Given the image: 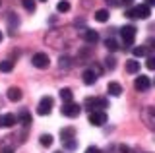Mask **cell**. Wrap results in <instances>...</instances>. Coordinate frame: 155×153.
I'll return each instance as SVG.
<instances>
[{"label": "cell", "mask_w": 155, "mask_h": 153, "mask_svg": "<svg viewBox=\"0 0 155 153\" xmlns=\"http://www.w3.org/2000/svg\"><path fill=\"white\" fill-rule=\"evenodd\" d=\"M84 105H85V109L89 112H93V111H105V109H109V101H107L105 97H87Z\"/></svg>", "instance_id": "6da1fadb"}, {"label": "cell", "mask_w": 155, "mask_h": 153, "mask_svg": "<svg viewBox=\"0 0 155 153\" xmlns=\"http://www.w3.org/2000/svg\"><path fill=\"white\" fill-rule=\"evenodd\" d=\"M126 16L128 18H138V20H147V18L151 16V10H149L147 4H140V6H136V8L126 10Z\"/></svg>", "instance_id": "7a4b0ae2"}, {"label": "cell", "mask_w": 155, "mask_h": 153, "mask_svg": "<svg viewBox=\"0 0 155 153\" xmlns=\"http://www.w3.org/2000/svg\"><path fill=\"white\" fill-rule=\"evenodd\" d=\"M120 37H122L124 49H130L136 41V27L134 25H124L122 29H120Z\"/></svg>", "instance_id": "3957f363"}, {"label": "cell", "mask_w": 155, "mask_h": 153, "mask_svg": "<svg viewBox=\"0 0 155 153\" xmlns=\"http://www.w3.org/2000/svg\"><path fill=\"white\" fill-rule=\"evenodd\" d=\"M60 112H62V116H66V118H76V116H80L81 107H80L78 103L70 101V103H64V105H62Z\"/></svg>", "instance_id": "277c9868"}, {"label": "cell", "mask_w": 155, "mask_h": 153, "mask_svg": "<svg viewBox=\"0 0 155 153\" xmlns=\"http://www.w3.org/2000/svg\"><path fill=\"white\" fill-rule=\"evenodd\" d=\"M31 64L35 66V68H39V70L48 68V64H51V60H48V54H47V52H37V54H33Z\"/></svg>", "instance_id": "5b68a950"}, {"label": "cell", "mask_w": 155, "mask_h": 153, "mask_svg": "<svg viewBox=\"0 0 155 153\" xmlns=\"http://www.w3.org/2000/svg\"><path fill=\"white\" fill-rule=\"evenodd\" d=\"M52 105H54V99L52 97H43L41 101H39V107H37V112L41 114V116H45V114H51L52 111Z\"/></svg>", "instance_id": "8992f818"}, {"label": "cell", "mask_w": 155, "mask_h": 153, "mask_svg": "<svg viewBox=\"0 0 155 153\" xmlns=\"http://www.w3.org/2000/svg\"><path fill=\"white\" fill-rule=\"evenodd\" d=\"M105 122H107L105 111H93V112H89V124H91V126H103Z\"/></svg>", "instance_id": "52a82bcc"}, {"label": "cell", "mask_w": 155, "mask_h": 153, "mask_svg": "<svg viewBox=\"0 0 155 153\" xmlns=\"http://www.w3.org/2000/svg\"><path fill=\"white\" fill-rule=\"evenodd\" d=\"M134 87L138 89V91H147V89L151 87V80H149L147 76H138V78L134 80Z\"/></svg>", "instance_id": "ba28073f"}, {"label": "cell", "mask_w": 155, "mask_h": 153, "mask_svg": "<svg viewBox=\"0 0 155 153\" xmlns=\"http://www.w3.org/2000/svg\"><path fill=\"white\" fill-rule=\"evenodd\" d=\"M143 120H145V124H147L151 130H155V109L153 107H147L143 111Z\"/></svg>", "instance_id": "9c48e42d"}, {"label": "cell", "mask_w": 155, "mask_h": 153, "mask_svg": "<svg viewBox=\"0 0 155 153\" xmlns=\"http://www.w3.org/2000/svg\"><path fill=\"white\" fill-rule=\"evenodd\" d=\"M18 124V116L16 114H4V116H0V126H4V128H10V126H16Z\"/></svg>", "instance_id": "30bf717a"}, {"label": "cell", "mask_w": 155, "mask_h": 153, "mask_svg": "<svg viewBox=\"0 0 155 153\" xmlns=\"http://www.w3.org/2000/svg\"><path fill=\"white\" fill-rule=\"evenodd\" d=\"M107 93L113 95V97H118V95L122 93V85L116 83V82H110L109 85H107Z\"/></svg>", "instance_id": "8fae6325"}, {"label": "cell", "mask_w": 155, "mask_h": 153, "mask_svg": "<svg viewBox=\"0 0 155 153\" xmlns=\"http://www.w3.org/2000/svg\"><path fill=\"white\" fill-rule=\"evenodd\" d=\"M84 39H85V43H89V45H95V43L99 41V35H97V31H93V29H85Z\"/></svg>", "instance_id": "7c38bea8"}, {"label": "cell", "mask_w": 155, "mask_h": 153, "mask_svg": "<svg viewBox=\"0 0 155 153\" xmlns=\"http://www.w3.org/2000/svg\"><path fill=\"white\" fill-rule=\"evenodd\" d=\"M81 78H84V83H85V85H93V83L97 82V76H95V72L91 70V68H89V70H85Z\"/></svg>", "instance_id": "4fadbf2b"}, {"label": "cell", "mask_w": 155, "mask_h": 153, "mask_svg": "<svg viewBox=\"0 0 155 153\" xmlns=\"http://www.w3.org/2000/svg\"><path fill=\"white\" fill-rule=\"evenodd\" d=\"M126 72H128V74H138L140 72V62L136 58H130L126 62Z\"/></svg>", "instance_id": "5bb4252c"}, {"label": "cell", "mask_w": 155, "mask_h": 153, "mask_svg": "<svg viewBox=\"0 0 155 153\" xmlns=\"http://www.w3.org/2000/svg\"><path fill=\"white\" fill-rule=\"evenodd\" d=\"M60 138H62V142H66V140H72V138H76V130L72 126H68V128H62L60 130Z\"/></svg>", "instance_id": "9a60e30c"}, {"label": "cell", "mask_w": 155, "mask_h": 153, "mask_svg": "<svg viewBox=\"0 0 155 153\" xmlns=\"http://www.w3.org/2000/svg\"><path fill=\"white\" fill-rule=\"evenodd\" d=\"M8 99L14 101V103L19 101V99H21V89H19V87H10L8 89Z\"/></svg>", "instance_id": "2e32d148"}, {"label": "cell", "mask_w": 155, "mask_h": 153, "mask_svg": "<svg viewBox=\"0 0 155 153\" xmlns=\"http://www.w3.org/2000/svg\"><path fill=\"white\" fill-rule=\"evenodd\" d=\"M18 122H21L23 126H29V124H31V114H29L27 111H21L18 114Z\"/></svg>", "instance_id": "e0dca14e"}, {"label": "cell", "mask_w": 155, "mask_h": 153, "mask_svg": "<svg viewBox=\"0 0 155 153\" xmlns=\"http://www.w3.org/2000/svg\"><path fill=\"white\" fill-rule=\"evenodd\" d=\"M72 97H74V93H72V89H70V87L60 89V99H62L64 103H70V101H72Z\"/></svg>", "instance_id": "ac0fdd59"}, {"label": "cell", "mask_w": 155, "mask_h": 153, "mask_svg": "<svg viewBox=\"0 0 155 153\" xmlns=\"http://www.w3.org/2000/svg\"><path fill=\"white\" fill-rule=\"evenodd\" d=\"M95 20L99 23H105L107 20H109V10H97L95 12Z\"/></svg>", "instance_id": "d6986e66"}, {"label": "cell", "mask_w": 155, "mask_h": 153, "mask_svg": "<svg viewBox=\"0 0 155 153\" xmlns=\"http://www.w3.org/2000/svg\"><path fill=\"white\" fill-rule=\"evenodd\" d=\"M14 70V62L12 60H2L0 62V72H4V74H8V72Z\"/></svg>", "instance_id": "ffe728a7"}, {"label": "cell", "mask_w": 155, "mask_h": 153, "mask_svg": "<svg viewBox=\"0 0 155 153\" xmlns=\"http://www.w3.org/2000/svg\"><path fill=\"white\" fill-rule=\"evenodd\" d=\"M105 47H107V50H110V52H114V50H118V43H116L113 37L110 39H107L105 41Z\"/></svg>", "instance_id": "44dd1931"}, {"label": "cell", "mask_w": 155, "mask_h": 153, "mask_svg": "<svg viewBox=\"0 0 155 153\" xmlns=\"http://www.w3.org/2000/svg\"><path fill=\"white\" fill-rule=\"evenodd\" d=\"M56 10L58 12H68L70 10V2H68V0H60V2L56 4Z\"/></svg>", "instance_id": "7402d4cb"}, {"label": "cell", "mask_w": 155, "mask_h": 153, "mask_svg": "<svg viewBox=\"0 0 155 153\" xmlns=\"http://www.w3.org/2000/svg\"><path fill=\"white\" fill-rule=\"evenodd\" d=\"M64 147H66L68 151H74L76 147H78V140H76V138H72V140H66V142H64Z\"/></svg>", "instance_id": "603a6c76"}, {"label": "cell", "mask_w": 155, "mask_h": 153, "mask_svg": "<svg viewBox=\"0 0 155 153\" xmlns=\"http://www.w3.org/2000/svg\"><path fill=\"white\" fill-rule=\"evenodd\" d=\"M41 145H45V147L52 145V136H51V134H43V136H41Z\"/></svg>", "instance_id": "cb8c5ba5"}, {"label": "cell", "mask_w": 155, "mask_h": 153, "mask_svg": "<svg viewBox=\"0 0 155 153\" xmlns=\"http://www.w3.org/2000/svg\"><path fill=\"white\" fill-rule=\"evenodd\" d=\"M145 52H147L145 47H136L134 49V58H142V56H145Z\"/></svg>", "instance_id": "d4e9b609"}, {"label": "cell", "mask_w": 155, "mask_h": 153, "mask_svg": "<svg viewBox=\"0 0 155 153\" xmlns=\"http://www.w3.org/2000/svg\"><path fill=\"white\" fill-rule=\"evenodd\" d=\"M21 2L27 12H35V0H21Z\"/></svg>", "instance_id": "484cf974"}, {"label": "cell", "mask_w": 155, "mask_h": 153, "mask_svg": "<svg viewBox=\"0 0 155 153\" xmlns=\"http://www.w3.org/2000/svg\"><path fill=\"white\" fill-rule=\"evenodd\" d=\"M60 68H64V70L70 68V58L68 56H60Z\"/></svg>", "instance_id": "4316f807"}, {"label": "cell", "mask_w": 155, "mask_h": 153, "mask_svg": "<svg viewBox=\"0 0 155 153\" xmlns=\"http://www.w3.org/2000/svg\"><path fill=\"white\" fill-rule=\"evenodd\" d=\"M145 66H147L149 70H155V56H149L147 62H145Z\"/></svg>", "instance_id": "83f0119b"}, {"label": "cell", "mask_w": 155, "mask_h": 153, "mask_svg": "<svg viewBox=\"0 0 155 153\" xmlns=\"http://www.w3.org/2000/svg\"><path fill=\"white\" fill-rule=\"evenodd\" d=\"M105 66H107V68H109V70H113L114 66H116V62H114V58H107V60H105Z\"/></svg>", "instance_id": "f1b7e54d"}, {"label": "cell", "mask_w": 155, "mask_h": 153, "mask_svg": "<svg viewBox=\"0 0 155 153\" xmlns=\"http://www.w3.org/2000/svg\"><path fill=\"white\" fill-rule=\"evenodd\" d=\"M85 153H103V151H101L99 147H93V145H89V147L85 149Z\"/></svg>", "instance_id": "f546056e"}, {"label": "cell", "mask_w": 155, "mask_h": 153, "mask_svg": "<svg viewBox=\"0 0 155 153\" xmlns=\"http://www.w3.org/2000/svg\"><path fill=\"white\" fill-rule=\"evenodd\" d=\"M91 70L95 72V76H97V78H99V76H101V72H103V70H101V68H99L97 64H93V66H91Z\"/></svg>", "instance_id": "4dcf8cb0"}, {"label": "cell", "mask_w": 155, "mask_h": 153, "mask_svg": "<svg viewBox=\"0 0 155 153\" xmlns=\"http://www.w3.org/2000/svg\"><path fill=\"white\" fill-rule=\"evenodd\" d=\"M0 153H14V149H12V147H2Z\"/></svg>", "instance_id": "1f68e13d"}, {"label": "cell", "mask_w": 155, "mask_h": 153, "mask_svg": "<svg viewBox=\"0 0 155 153\" xmlns=\"http://www.w3.org/2000/svg\"><path fill=\"white\" fill-rule=\"evenodd\" d=\"M120 153H130V149L126 145H120Z\"/></svg>", "instance_id": "d6a6232c"}, {"label": "cell", "mask_w": 155, "mask_h": 153, "mask_svg": "<svg viewBox=\"0 0 155 153\" xmlns=\"http://www.w3.org/2000/svg\"><path fill=\"white\" fill-rule=\"evenodd\" d=\"M147 45H151V49H155V39H149V41H147Z\"/></svg>", "instance_id": "836d02e7"}, {"label": "cell", "mask_w": 155, "mask_h": 153, "mask_svg": "<svg viewBox=\"0 0 155 153\" xmlns=\"http://www.w3.org/2000/svg\"><path fill=\"white\" fill-rule=\"evenodd\" d=\"M145 4L147 6H155V0H145Z\"/></svg>", "instance_id": "e575fe53"}, {"label": "cell", "mask_w": 155, "mask_h": 153, "mask_svg": "<svg viewBox=\"0 0 155 153\" xmlns=\"http://www.w3.org/2000/svg\"><path fill=\"white\" fill-rule=\"evenodd\" d=\"M130 2H132V0H124V4H130Z\"/></svg>", "instance_id": "d590c367"}, {"label": "cell", "mask_w": 155, "mask_h": 153, "mask_svg": "<svg viewBox=\"0 0 155 153\" xmlns=\"http://www.w3.org/2000/svg\"><path fill=\"white\" fill-rule=\"evenodd\" d=\"M0 43H2V31H0Z\"/></svg>", "instance_id": "8d00e7d4"}, {"label": "cell", "mask_w": 155, "mask_h": 153, "mask_svg": "<svg viewBox=\"0 0 155 153\" xmlns=\"http://www.w3.org/2000/svg\"><path fill=\"white\" fill-rule=\"evenodd\" d=\"M41 2H47V0H41Z\"/></svg>", "instance_id": "74e56055"}, {"label": "cell", "mask_w": 155, "mask_h": 153, "mask_svg": "<svg viewBox=\"0 0 155 153\" xmlns=\"http://www.w3.org/2000/svg\"><path fill=\"white\" fill-rule=\"evenodd\" d=\"M0 4H2V0H0Z\"/></svg>", "instance_id": "f35d334b"}, {"label": "cell", "mask_w": 155, "mask_h": 153, "mask_svg": "<svg viewBox=\"0 0 155 153\" xmlns=\"http://www.w3.org/2000/svg\"><path fill=\"white\" fill-rule=\"evenodd\" d=\"M56 153H60V151H56Z\"/></svg>", "instance_id": "ab89813d"}, {"label": "cell", "mask_w": 155, "mask_h": 153, "mask_svg": "<svg viewBox=\"0 0 155 153\" xmlns=\"http://www.w3.org/2000/svg\"><path fill=\"white\" fill-rule=\"evenodd\" d=\"M153 83H155V82H153Z\"/></svg>", "instance_id": "60d3db41"}]
</instances>
